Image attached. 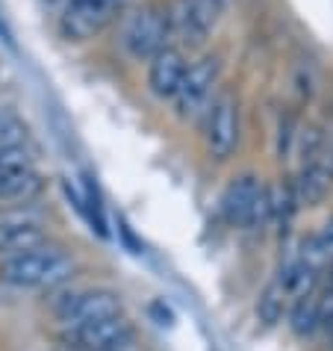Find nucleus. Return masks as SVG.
Returning a JSON list of instances; mask_svg holds the SVG:
<instances>
[{"label": "nucleus", "instance_id": "1", "mask_svg": "<svg viewBox=\"0 0 333 351\" xmlns=\"http://www.w3.org/2000/svg\"><path fill=\"white\" fill-rule=\"evenodd\" d=\"M77 271V260L56 245H36L0 263V280L21 289H56Z\"/></svg>", "mask_w": 333, "mask_h": 351}, {"label": "nucleus", "instance_id": "2", "mask_svg": "<svg viewBox=\"0 0 333 351\" xmlns=\"http://www.w3.org/2000/svg\"><path fill=\"white\" fill-rule=\"evenodd\" d=\"M219 213L233 228H266L271 224L269 186L257 174H239L221 192Z\"/></svg>", "mask_w": 333, "mask_h": 351}, {"label": "nucleus", "instance_id": "3", "mask_svg": "<svg viewBox=\"0 0 333 351\" xmlns=\"http://www.w3.org/2000/svg\"><path fill=\"white\" fill-rule=\"evenodd\" d=\"M239 97L236 92L221 89L212 95V101L204 112V145L210 160L227 162L239 148Z\"/></svg>", "mask_w": 333, "mask_h": 351}, {"label": "nucleus", "instance_id": "4", "mask_svg": "<svg viewBox=\"0 0 333 351\" xmlns=\"http://www.w3.org/2000/svg\"><path fill=\"white\" fill-rule=\"evenodd\" d=\"M119 42L130 60H151L156 51H162L171 42V27H169V12L162 6H139L130 12L121 24Z\"/></svg>", "mask_w": 333, "mask_h": 351}, {"label": "nucleus", "instance_id": "5", "mask_svg": "<svg viewBox=\"0 0 333 351\" xmlns=\"http://www.w3.org/2000/svg\"><path fill=\"white\" fill-rule=\"evenodd\" d=\"M227 0H174L165 6L171 36H177L186 47H201L215 30Z\"/></svg>", "mask_w": 333, "mask_h": 351}, {"label": "nucleus", "instance_id": "6", "mask_svg": "<svg viewBox=\"0 0 333 351\" xmlns=\"http://www.w3.org/2000/svg\"><path fill=\"white\" fill-rule=\"evenodd\" d=\"M219 77H221L219 56L207 53V56H201V60L189 62L177 95L171 97L180 119H201V115L207 112V106L215 95V86H219Z\"/></svg>", "mask_w": 333, "mask_h": 351}, {"label": "nucleus", "instance_id": "7", "mask_svg": "<svg viewBox=\"0 0 333 351\" xmlns=\"http://www.w3.org/2000/svg\"><path fill=\"white\" fill-rule=\"evenodd\" d=\"M45 242L42 233V216L30 207H6L0 210V260H9L21 251H30Z\"/></svg>", "mask_w": 333, "mask_h": 351}, {"label": "nucleus", "instance_id": "8", "mask_svg": "<svg viewBox=\"0 0 333 351\" xmlns=\"http://www.w3.org/2000/svg\"><path fill=\"white\" fill-rule=\"evenodd\" d=\"M121 0H68L60 30L68 42H86L115 18Z\"/></svg>", "mask_w": 333, "mask_h": 351}, {"label": "nucleus", "instance_id": "9", "mask_svg": "<svg viewBox=\"0 0 333 351\" xmlns=\"http://www.w3.org/2000/svg\"><path fill=\"white\" fill-rule=\"evenodd\" d=\"M133 325L121 316H106L95 322H83V325L65 328V343L74 351H101L119 343H130L133 339Z\"/></svg>", "mask_w": 333, "mask_h": 351}, {"label": "nucleus", "instance_id": "10", "mask_svg": "<svg viewBox=\"0 0 333 351\" xmlns=\"http://www.w3.org/2000/svg\"><path fill=\"white\" fill-rule=\"evenodd\" d=\"M121 313H124V301L115 289H83L68 295L60 304V319L65 328L106 319V316H121Z\"/></svg>", "mask_w": 333, "mask_h": 351}, {"label": "nucleus", "instance_id": "11", "mask_svg": "<svg viewBox=\"0 0 333 351\" xmlns=\"http://www.w3.org/2000/svg\"><path fill=\"white\" fill-rule=\"evenodd\" d=\"M186 68H189V60H186L183 47L165 45L162 51H156L148 60V89H151V95L160 97V101H171L180 89L183 77H186Z\"/></svg>", "mask_w": 333, "mask_h": 351}, {"label": "nucleus", "instance_id": "12", "mask_svg": "<svg viewBox=\"0 0 333 351\" xmlns=\"http://www.w3.org/2000/svg\"><path fill=\"white\" fill-rule=\"evenodd\" d=\"M292 189H295V201L298 204H307V207H316L330 195L333 189V165L321 157H312V160H304V169L298 171L295 183H292Z\"/></svg>", "mask_w": 333, "mask_h": 351}, {"label": "nucleus", "instance_id": "13", "mask_svg": "<svg viewBox=\"0 0 333 351\" xmlns=\"http://www.w3.org/2000/svg\"><path fill=\"white\" fill-rule=\"evenodd\" d=\"M42 186H45V180L33 165H9V169H0V201L30 204L42 192Z\"/></svg>", "mask_w": 333, "mask_h": 351}, {"label": "nucleus", "instance_id": "14", "mask_svg": "<svg viewBox=\"0 0 333 351\" xmlns=\"http://www.w3.org/2000/svg\"><path fill=\"white\" fill-rule=\"evenodd\" d=\"M298 257L307 263V266L319 269V271L328 266V263L333 260V219H328L310 239H304Z\"/></svg>", "mask_w": 333, "mask_h": 351}, {"label": "nucleus", "instance_id": "15", "mask_svg": "<svg viewBox=\"0 0 333 351\" xmlns=\"http://www.w3.org/2000/svg\"><path fill=\"white\" fill-rule=\"evenodd\" d=\"M289 325L298 337H310L316 328H321V316H319V301L307 295V298H298L295 307H292V316H289Z\"/></svg>", "mask_w": 333, "mask_h": 351}, {"label": "nucleus", "instance_id": "16", "mask_svg": "<svg viewBox=\"0 0 333 351\" xmlns=\"http://www.w3.org/2000/svg\"><path fill=\"white\" fill-rule=\"evenodd\" d=\"M283 304H286V292H283L280 280L274 278L271 284L266 287V292L260 295V304H257V313L266 325H278L280 316H283Z\"/></svg>", "mask_w": 333, "mask_h": 351}, {"label": "nucleus", "instance_id": "17", "mask_svg": "<svg viewBox=\"0 0 333 351\" xmlns=\"http://www.w3.org/2000/svg\"><path fill=\"white\" fill-rule=\"evenodd\" d=\"M27 139H30L27 124L18 119L15 112H9L0 106V148H6V145H24Z\"/></svg>", "mask_w": 333, "mask_h": 351}, {"label": "nucleus", "instance_id": "18", "mask_svg": "<svg viewBox=\"0 0 333 351\" xmlns=\"http://www.w3.org/2000/svg\"><path fill=\"white\" fill-rule=\"evenodd\" d=\"M101 351H136L130 343H119V346H110V348H101Z\"/></svg>", "mask_w": 333, "mask_h": 351}, {"label": "nucleus", "instance_id": "19", "mask_svg": "<svg viewBox=\"0 0 333 351\" xmlns=\"http://www.w3.org/2000/svg\"><path fill=\"white\" fill-rule=\"evenodd\" d=\"M330 289H333V275H330Z\"/></svg>", "mask_w": 333, "mask_h": 351}]
</instances>
